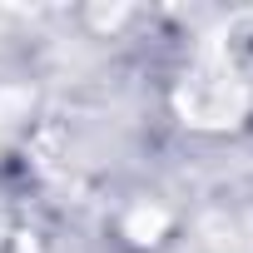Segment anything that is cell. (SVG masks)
<instances>
[{
    "label": "cell",
    "instance_id": "1",
    "mask_svg": "<svg viewBox=\"0 0 253 253\" xmlns=\"http://www.w3.org/2000/svg\"><path fill=\"white\" fill-rule=\"evenodd\" d=\"M253 104V89H248V75L228 60V55H199L184 75H179V109L189 124L199 129H228L238 124Z\"/></svg>",
    "mask_w": 253,
    "mask_h": 253
}]
</instances>
